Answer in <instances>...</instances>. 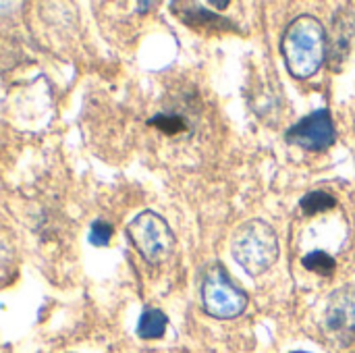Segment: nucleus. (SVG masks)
<instances>
[{"label": "nucleus", "instance_id": "2", "mask_svg": "<svg viewBox=\"0 0 355 353\" xmlns=\"http://www.w3.org/2000/svg\"><path fill=\"white\" fill-rule=\"evenodd\" d=\"M231 254L250 277H260L279 258V237L268 223L248 221L233 233Z\"/></svg>", "mask_w": 355, "mask_h": 353}, {"label": "nucleus", "instance_id": "5", "mask_svg": "<svg viewBox=\"0 0 355 353\" xmlns=\"http://www.w3.org/2000/svg\"><path fill=\"white\" fill-rule=\"evenodd\" d=\"M287 141L308 152H324L335 144V123L327 108L314 110L295 123L287 133Z\"/></svg>", "mask_w": 355, "mask_h": 353}, {"label": "nucleus", "instance_id": "8", "mask_svg": "<svg viewBox=\"0 0 355 353\" xmlns=\"http://www.w3.org/2000/svg\"><path fill=\"white\" fill-rule=\"evenodd\" d=\"M166 325H168V318L162 310L148 308V310H144V314L139 318L137 335L141 339H160L166 333Z\"/></svg>", "mask_w": 355, "mask_h": 353}, {"label": "nucleus", "instance_id": "14", "mask_svg": "<svg viewBox=\"0 0 355 353\" xmlns=\"http://www.w3.org/2000/svg\"><path fill=\"white\" fill-rule=\"evenodd\" d=\"M295 353H306V352H295Z\"/></svg>", "mask_w": 355, "mask_h": 353}, {"label": "nucleus", "instance_id": "7", "mask_svg": "<svg viewBox=\"0 0 355 353\" xmlns=\"http://www.w3.org/2000/svg\"><path fill=\"white\" fill-rule=\"evenodd\" d=\"M171 10L179 17L187 27L204 33H220V31H235V23L214 10H208L200 2H171Z\"/></svg>", "mask_w": 355, "mask_h": 353}, {"label": "nucleus", "instance_id": "13", "mask_svg": "<svg viewBox=\"0 0 355 353\" xmlns=\"http://www.w3.org/2000/svg\"><path fill=\"white\" fill-rule=\"evenodd\" d=\"M208 4H210V6H214V8H227L231 2H229V0H225V2H216V0H212V2H208Z\"/></svg>", "mask_w": 355, "mask_h": 353}, {"label": "nucleus", "instance_id": "11", "mask_svg": "<svg viewBox=\"0 0 355 353\" xmlns=\"http://www.w3.org/2000/svg\"><path fill=\"white\" fill-rule=\"evenodd\" d=\"M148 125L160 129V131L166 133V135H177V133L185 131V127H187L185 119H181V117H177V114H171V112H168V114H166V112L156 114L154 119L148 121Z\"/></svg>", "mask_w": 355, "mask_h": 353}, {"label": "nucleus", "instance_id": "12", "mask_svg": "<svg viewBox=\"0 0 355 353\" xmlns=\"http://www.w3.org/2000/svg\"><path fill=\"white\" fill-rule=\"evenodd\" d=\"M110 237H112V227L104 221H96L89 229V243L96 246V248H104L110 243Z\"/></svg>", "mask_w": 355, "mask_h": 353}, {"label": "nucleus", "instance_id": "6", "mask_svg": "<svg viewBox=\"0 0 355 353\" xmlns=\"http://www.w3.org/2000/svg\"><path fill=\"white\" fill-rule=\"evenodd\" d=\"M324 331L327 335L341 343L347 345L355 337V289H339L333 293L327 306L324 314Z\"/></svg>", "mask_w": 355, "mask_h": 353}, {"label": "nucleus", "instance_id": "10", "mask_svg": "<svg viewBox=\"0 0 355 353\" xmlns=\"http://www.w3.org/2000/svg\"><path fill=\"white\" fill-rule=\"evenodd\" d=\"M302 264L306 270H310L318 277H324V279L333 277V273H335V260L324 252H312V254L304 256Z\"/></svg>", "mask_w": 355, "mask_h": 353}, {"label": "nucleus", "instance_id": "3", "mask_svg": "<svg viewBox=\"0 0 355 353\" xmlns=\"http://www.w3.org/2000/svg\"><path fill=\"white\" fill-rule=\"evenodd\" d=\"M127 235L135 250L150 264L164 262L175 250V233L171 231L168 223L154 210H144L137 214L129 223Z\"/></svg>", "mask_w": 355, "mask_h": 353}, {"label": "nucleus", "instance_id": "9", "mask_svg": "<svg viewBox=\"0 0 355 353\" xmlns=\"http://www.w3.org/2000/svg\"><path fill=\"white\" fill-rule=\"evenodd\" d=\"M337 206V200L327 193V191H308L302 202H300V208L304 214L312 216V214H320V212H327V210H333Z\"/></svg>", "mask_w": 355, "mask_h": 353}, {"label": "nucleus", "instance_id": "1", "mask_svg": "<svg viewBox=\"0 0 355 353\" xmlns=\"http://www.w3.org/2000/svg\"><path fill=\"white\" fill-rule=\"evenodd\" d=\"M281 52L293 77L297 79L312 77L327 58L324 25L312 15H302L293 19L283 33Z\"/></svg>", "mask_w": 355, "mask_h": 353}, {"label": "nucleus", "instance_id": "4", "mask_svg": "<svg viewBox=\"0 0 355 353\" xmlns=\"http://www.w3.org/2000/svg\"><path fill=\"white\" fill-rule=\"evenodd\" d=\"M202 304L212 318L231 320L245 312L248 295L231 283L220 264H214L202 281Z\"/></svg>", "mask_w": 355, "mask_h": 353}]
</instances>
